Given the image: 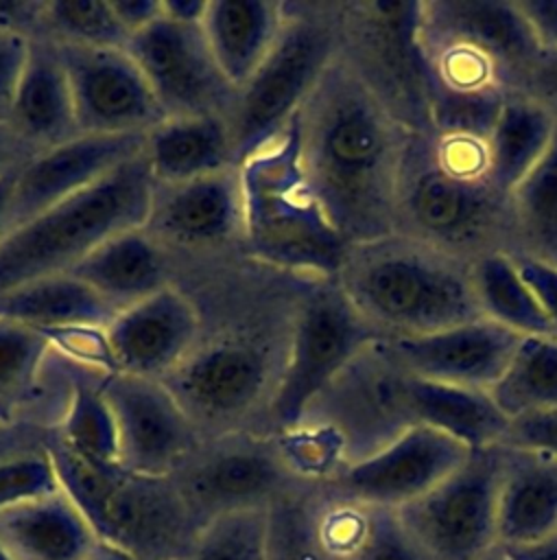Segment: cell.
I'll return each instance as SVG.
<instances>
[{
	"mask_svg": "<svg viewBox=\"0 0 557 560\" xmlns=\"http://www.w3.org/2000/svg\"><path fill=\"white\" fill-rule=\"evenodd\" d=\"M299 164L330 223L349 243L393 232L400 173L415 131L341 57L295 116Z\"/></svg>",
	"mask_w": 557,
	"mask_h": 560,
	"instance_id": "obj_1",
	"label": "cell"
},
{
	"mask_svg": "<svg viewBox=\"0 0 557 560\" xmlns=\"http://www.w3.org/2000/svg\"><path fill=\"white\" fill-rule=\"evenodd\" d=\"M393 232L465 262L513 252L509 195L487 171V142L413 133L398 186Z\"/></svg>",
	"mask_w": 557,
	"mask_h": 560,
	"instance_id": "obj_2",
	"label": "cell"
},
{
	"mask_svg": "<svg viewBox=\"0 0 557 560\" xmlns=\"http://www.w3.org/2000/svg\"><path fill=\"white\" fill-rule=\"evenodd\" d=\"M334 280L382 339L424 337L483 317L472 265L398 232L349 245Z\"/></svg>",
	"mask_w": 557,
	"mask_h": 560,
	"instance_id": "obj_3",
	"label": "cell"
},
{
	"mask_svg": "<svg viewBox=\"0 0 557 560\" xmlns=\"http://www.w3.org/2000/svg\"><path fill=\"white\" fill-rule=\"evenodd\" d=\"M242 254L301 280H334L349 243L312 195L301 164L295 118L240 166Z\"/></svg>",
	"mask_w": 557,
	"mask_h": 560,
	"instance_id": "obj_4",
	"label": "cell"
},
{
	"mask_svg": "<svg viewBox=\"0 0 557 560\" xmlns=\"http://www.w3.org/2000/svg\"><path fill=\"white\" fill-rule=\"evenodd\" d=\"M61 488L85 514L100 540L140 560H175L194 538L190 514L173 477H144L118 464H96L59 440L44 438Z\"/></svg>",
	"mask_w": 557,
	"mask_h": 560,
	"instance_id": "obj_5",
	"label": "cell"
},
{
	"mask_svg": "<svg viewBox=\"0 0 557 560\" xmlns=\"http://www.w3.org/2000/svg\"><path fill=\"white\" fill-rule=\"evenodd\" d=\"M144 153L0 241V295L68 273L107 238L142 228L153 197Z\"/></svg>",
	"mask_w": 557,
	"mask_h": 560,
	"instance_id": "obj_6",
	"label": "cell"
},
{
	"mask_svg": "<svg viewBox=\"0 0 557 560\" xmlns=\"http://www.w3.org/2000/svg\"><path fill=\"white\" fill-rule=\"evenodd\" d=\"M339 2H284L282 31L238 90L229 116L238 166L286 131L339 55Z\"/></svg>",
	"mask_w": 557,
	"mask_h": 560,
	"instance_id": "obj_7",
	"label": "cell"
},
{
	"mask_svg": "<svg viewBox=\"0 0 557 560\" xmlns=\"http://www.w3.org/2000/svg\"><path fill=\"white\" fill-rule=\"evenodd\" d=\"M286 354L258 337L203 339L162 383L173 392L203 440L229 433L264 435L266 409Z\"/></svg>",
	"mask_w": 557,
	"mask_h": 560,
	"instance_id": "obj_8",
	"label": "cell"
},
{
	"mask_svg": "<svg viewBox=\"0 0 557 560\" xmlns=\"http://www.w3.org/2000/svg\"><path fill=\"white\" fill-rule=\"evenodd\" d=\"M382 339L336 280H308L295 300L284 368L266 409L264 435L299 422L317 394L371 341Z\"/></svg>",
	"mask_w": 557,
	"mask_h": 560,
	"instance_id": "obj_9",
	"label": "cell"
},
{
	"mask_svg": "<svg viewBox=\"0 0 557 560\" xmlns=\"http://www.w3.org/2000/svg\"><path fill=\"white\" fill-rule=\"evenodd\" d=\"M417 0L339 2V52L411 131L430 133Z\"/></svg>",
	"mask_w": 557,
	"mask_h": 560,
	"instance_id": "obj_10",
	"label": "cell"
},
{
	"mask_svg": "<svg viewBox=\"0 0 557 560\" xmlns=\"http://www.w3.org/2000/svg\"><path fill=\"white\" fill-rule=\"evenodd\" d=\"M408 389L411 374L387 339H376L317 394L297 424L330 429L341 440L345 464H354L417 424Z\"/></svg>",
	"mask_w": 557,
	"mask_h": 560,
	"instance_id": "obj_11",
	"label": "cell"
},
{
	"mask_svg": "<svg viewBox=\"0 0 557 560\" xmlns=\"http://www.w3.org/2000/svg\"><path fill=\"white\" fill-rule=\"evenodd\" d=\"M500 446L472 455L432 490L395 510L432 560H481L498 547Z\"/></svg>",
	"mask_w": 557,
	"mask_h": 560,
	"instance_id": "obj_12",
	"label": "cell"
},
{
	"mask_svg": "<svg viewBox=\"0 0 557 560\" xmlns=\"http://www.w3.org/2000/svg\"><path fill=\"white\" fill-rule=\"evenodd\" d=\"M173 479L199 525L227 512L269 510L310 486L288 470L273 438L260 433L203 440Z\"/></svg>",
	"mask_w": 557,
	"mask_h": 560,
	"instance_id": "obj_13",
	"label": "cell"
},
{
	"mask_svg": "<svg viewBox=\"0 0 557 560\" xmlns=\"http://www.w3.org/2000/svg\"><path fill=\"white\" fill-rule=\"evenodd\" d=\"M149 81L166 118L232 116L238 90L221 72L201 24H183L162 13L133 33L127 48Z\"/></svg>",
	"mask_w": 557,
	"mask_h": 560,
	"instance_id": "obj_14",
	"label": "cell"
},
{
	"mask_svg": "<svg viewBox=\"0 0 557 560\" xmlns=\"http://www.w3.org/2000/svg\"><path fill=\"white\" fill-rule=\"evenodd\" d=\"M470 455L454 438L415 424L378 453L341 466L317 490L339 503L400 510L452 475Z\"/></svg>",
	"mask_w": 557,
	"mask_h": 560,
	"instance_id": "obj_15",
	"label": "cell"
},
{
	"mask_svg": "<svg viewBox=\"0 0 557 560\" xmlns=\"http://www.w3.org/2000/svg\"><path fill=\"white\" fill-rule=\"evenodd\" d=\"M118 431V466L144 477H173L203 435L173 392L153 378L116 372L100 381Z\"/></svg>",
	"mask_w": 557,
	"mask_h": 560,
	"instance_id": "obj_16",
	"label": "cell"
},
{
	"mask_svg": "<svg viewBox=\"0 0 557 560\" xmlns=\"http://www.w3.org/2000/svg\"><path fill=\"white\" fill-rule=\"evenodd\" d=\"M52 44L70 83L79 133L146 136L166 118L127 50Z\"/></svg>",
	"mask_w": 557,
	"mask_h": 560,
	"instance_id": "obj_17",
	"label": "cell"
},
{
	"mask_svg": "<svg viewBox=\"0 0 557 560\" xmlns=\"http://www.w3.org/2000/svg\"><path fill=\"white\" fill-rule=\"evenodd\" d=\"M142 228L170 258L175 254H212L232 245L242 252L240 168L229 166L179 184H155Z\"/></svg>",
	"mask_w": 557,
	"mask_h": 560,
	"instance_id": "obj_18",
	"label": "cell"
},
{
	"mask_svg": "<svg viewBox=\"0 0 557 560\" xmlns=\"http://www.w3.org/2000/svg\"><path fill=\"white\" fill-rule=\"evenodd\" d=\"M419 42L450 44L483 57L520 94L542 52L518 0H426L419 7Z\"/></svg>",
	"mask_w": 557,
	"mask_h": 560,
	"instance_id": "obj_19",
	"label": "cell"
},
{
	"mask_svg": "<svg viewBox=\"0 0 557 560\" xmlns=\"http://www.w3.org/2000/svg\"><path fill=\"white\" fill-rule=\"evenodd\" d=\"M146 136L81 133L33 155L15 175L2 238L144 153ZM0 238V241H2Z\"/></svg>",
	"mask_w": 557,
	"mask_h": 560,
	"instance_id": "obj_20",
	"label": "cell"
},
{
	"mask_svg": "<svg viewBox=\"0 0 557 560\" xmlns=\"http://www.w3.org/2000/svg\"><path fill=\"white\" fill-rule=\"evenodd\" d=\"M116 370L164 381L203 341V317L177 284L127 306L105 328Z\"/></svg>",
	"mask_w": 557,
	"mask_h": 560,
	"instance_id": "obj_21",
	"label": "cell"
},
{
	"mask_svg": "<svg viewBox=\"0 0 557 560\" xmlns=\"http://www.w3.org/2000/svg\"><path fill=\"white\" fill-rule=\"evenodd\" d=\"M520 341V335L485 317L424 337L387 339L411 376L481 392L500 381Z\"/></svg>",
	"mask_w": 557,
	"mask_h": 560,
	"instance_id": "obj_22",
	"label": "cell"
},
{
	"mask_svg": "<svg viewBox=\"0 0 557 560\" xmlns=\"http://www.w3.org/2000/svg\"><path fill=\"white\" fill-rule=\"evenodd\" d=\"M7 125L31 155L81 136L63 63L55 44L42 35L31 39Z\"/></svg>",
	"mask_w": 557,
	"mask_h": 560,
	"instance_id": "obj_23",
	"label": "cell"
},
{
	"mask_svg": "<svg viewBox=\"0 0 557 560\" xmlns=\"http://www.w3.org/2000/svg\"><path fill=\"white\" fill-rule=\"evenodd\" d=\"M98 542L63 488L0 512V545L11 560H87Z\"/></svg>",
	"mask_w": 557,
	"mask_h": 560,
	"instance_id": "obj_24",
	"label": "cell"
},
{
	"mask_svg": "<svg viewBox=\"0 0 557 560\" xmlns=\"http://www.w3.org/2000/svg\"><path fill=\"white\" fill-rule=\"evenodd\" d=\"M173 260L144 228L125 230L90 252L68 273L94 289L118 313L170 282Z\"/></svg>",
	"mask_w": 557,
	"mask_h": 560,
	"instance_id": "obj_25",
	"label": "cell"
},
{
	"mask_svg": "<svg viewBox=\"0 0 557 560\" xmlns=\"http://www.w3.org/2000/svg\"><path fill=\"white\" fill-rule=\"evenodd\" d=\"M498 488V545H526L557 534V459L505 448Z\"/></svg>",
	"mask_w": 557,
	"mask_h": 560,
	"instance_id": "obj_26",
	"label": "cell"
},
{
	"mask_svg": "<svg viewBox=\"0 0 557 560\" xmlns=\"http://www.w3.org/2000/svg\"><path fill=\"white\" fill-rule=\"evenodd\" d=\"M284 24V2L210 0L201 28L225 74L240 90L266 59Z\"/></svg>",
	"mask_w": 557,
	"mask_h": 560,
	"instance_id": "obj_27",
	"label": "cell"
},
{
	"mask_svg": "<svg viewBox=\"0 0 557 560\" xmlns=\"http://www.w3.org/2000/svg\"><path fill=\"white\" fill-rule=\"evenodd\" d=\"M144 160L155 184H179L238 166L229 120L221 116L164 118L146 133Z\"/></svg>",
	"mask_w": 557,
	"mask_h": 560,
	"instance_id": "obj_28",
	"label": "cell"
},
{
	"mask_svg": "<svg viewBox=\"0 0 557 560\" xmlns=\"http://www.w3.org/2000/svg\"><path fill=\"white\" fill-rule=\"evenodd\" d=\"M116 315V308L70 273L46 276L0 295V319L35 330L68 326L107 328Z\"/></svg>",
	"mask_w": 557,
	"mask_h": 560,
	"instance_id": "obj_29",
	"label": "cell"
},
{
	"mask_svg": "<svg viewBox=\"0 0 557 560\" xmlns=\"http://www.w3.org/2000/svg\"><path fill=\"white\" fill-rule=\"evenodd\" d=\"M411 409L417 424L441 431L470 451L498 446L509 418L489 392L441 385L411 376Z\"/></svg>",
	"mask_w": 557,
	"mask_h": 560,
	"instance_id": "obj_30",
	"label": "cell"
},
{
	"mask_svg": "<svg viewBox=\"0 0 557 560\" xmlns=\"http://www.w3.org/2000/svg\"><path fill=\"white\" fill-rule=\"evenodd\" d=\"M557 127L555 112L529 94L505 98L487 140V171L491 182L511 192L542 160Z\"/></svg>",
	"mask_w": 557,
	"mask_h": 560,
	"instance_id": "obj_31",
	"label": "cell"
},
{
	"mask_svg": "<svg viewBox=\"0 0 557 560\" xmlns=\"http://www.w3.org/2000/svg\"><path fill=\"white\" fill-rule=\"evenodd\" d=\"M321 536L343 560H432L402 527L395 510L328 501Z\"/></svg>",
	"mask_w": 557,
	"mask_h": 560,
	"instance_id": "obj_32",
	"label": "cell"
},
{
	"mask_svg": "<svg viewBox=\"0 0 557 560\" xmlns=\"http://www.w3.org/2000/svg\"><path fill=\"white\" fill-rule=\"evenodd\" d=\"M472 287L485 319L520 337H557L509 254L498 252L474 260Z\"/></svg>",
	"mask_w": 557,
	"mask_h": 560,
	"instance_id": "obj_33",
	"label": "cell"
},
{
	"mask_svg": "<svg viewBox=\"0 0 557 560\" xmlns=\"http://www.w3.org/2000/svg\"><path fill=\"white\" fill-rule=\"evenodd\" d=\"M513 252L557 267V127L533 171L509 192Z\"/></svg>",
	"mask_w": 557,
	"mask_h": 560,
	"instance_id": "obj_34",
	"label": "cell"
},
{
	"mask_svg": "<svg viewBox=\"0 0 557 560\" xmlns=\"http://www.w3.org/2000/svg\"><path fill=\"white\" fill-rule=\"evenodd\" d=\"M489 396L507 418L557 409V337H522Z\"/></svg>",
	"mask_w": 557,
	"mask_h": 560,
	"instance_id": "obj_35",
	"label": "cell"
},
{
	"mask_svg": "<svg viewBox=\"0 0 557 560\" xmlns=\"http://www.w3.org/2000/svg\"><path fill=\"white\" fill-rule=\"evenodd\" d=\"M103 378L72 381L66 409L52 431L81 457L96 464H118L116 418L103 396Z\"/></svg>",
	"mask_w": 557,
	"mask_h": 560,
	"instance_id": "obj_36",
	"label": "cell"
},
{
	"mask_svg": "<svg viewBox=\"0 0 557 560\" xmlns=\"http://www.w3.org/2000/svg\"><path fill=\"white\" fill-rule=\"evenodd\" d=\"M271 508L238 510L199 525L186 551L175 560H269Z\"/></svg>",
	"mask_w": 557,
	"mask_h": 560,
	"instance_id": "obj_37",
	"label": "cell"
},
{
	"mask_svg": "<svg viewBox=\"0 0 557 560\" xmlns=\"http://www.w3.org/2000/svg\"><path fill=\"white\" fill-rule=\"evenodd\" d=\"M39 35L72 46L125 50L131 35L109 0H46Z\"/></svg>",
	"mask_w": 557,
	"mask_h": 560,
	"instance_id": "obj_38",
	"label": "cell"
},
{
	"mask_svg": "<svg viewBox=\"0 0 557 560\" xmlns=\"http://www.w3.org/2000/svg\"><path fill=\"white\" fill-rule=\"evenodd\" d=\"M269 560H343L319 529V490L301 488L271 508Z\"/></svg>",
	"mask_w": 557,
	"mask_h": 560,
	"instance_id": "obj_39",
	"label": "cell"
},
{
	"mask_svg": "<svg viewBox=\"0 0 557 560\" xmlns=\"http://www.w3.org/2000/svg\"><path fill=\"white\" fill-rule=\"evenodd\" d=\"M50 352L44 332L0 319V420L9 418L11 409L31 394Z\"/></svg>",
	"mask_w": 557,
	"mask_h": 560,
	"instance_id": "obj_40",
	"label": "cell"
},
{
	"mask_svg": "<svg viewBox=\"0 0 557 560\" xmlns=\"http://www.w3.org/2000/svg\"><path fill=\"white\" fill-rule=\"evenodd\" d=\"M57 490H61V481L44 442L37 451L0 457V512Z\"/></svg>",
	"mask_w": 557,
	"mask_h": 560,
	"instance_id": "obj_41",
	"label": "cell"
},
{
	"mask_svg": "<svg viewBox=\"0 0 557 560\" xmlns=\"http://www.w3.org/2000/svg\"><path fill=\"white\" fill-rule=\"evenodd\" d=\"M498 446L531 451L557 459V409L526 411L509 418Z\"/></svg>",
	"mask_w": 557,
	"mask_h": 560,
	"instance_id": "obj_42",
	"label": "cell"
},
{
	"mask_svg": "<svg viewBox=\"0 0 557 560\" xmlns=\"http://www.w3.org/2000/svg\"><path fill=\"white\" fill-rule=\"evenodd\" d=\"M31 39L28 35L0 26V122L9 120L13 96L28 59Z\"/></svg>",
	"mask_w": 557,
	"mask_h": 560,
	"instance_id": "obj_43",
	"label": "cell"
},
{
	"mask_svg": "<svg viewBox=\"0 0 557 560\" xmlns=\"http://www.w3.org/2000/svg\"><path fill=\"white\" fill-rule=\"evenodd\" d=\"M509 256L513 258L522 280L526 282L540 308L544 311L546 319L557 332V267L522 254H509Z\"/></svg>",
	"mask_w": 557,
	"mask_h": 560,
	"instance_id": "obj_44",
	"label": "cell"
},
{
	"mask_svg": "<svg viewBox=\"0 0 557 560\" xmlns=\"http://www.w3.org/2000/svg\"><path fill=\"white\" fill-rule=\"evenodd\" d=\"M542 50H557V0H518Z\"/></svg>",
	"mask_w": 557,
	"mask_h": 560,
	"instance_id": "obj_45",
	"label": "cell"
},
{
	"mask_svg": "<svg viewBox=\"0 0 557 560\" xmlns=\"http://www.w3.org/2000/svg\"><path fill=\"white\" fill-rule=\"evenodd\" d=\"M46 0H0V26L37 37Z\"/></svg>",
	"mask_w": 557,
	"mask_h": 560,
	"instance_id": "obj_46",
	"label": "cell"
},
{
	"mask_svg": "<svg viewBox=\"0 0 557 560\" xmlns=\"http://www.w3.org/2000/svg\"><path fill=\"white\" fill-rule=\"evenodd\" d=\"M524 94L548 107H557V50H542L524 88Z\"/></svg>",
	"mask_w": 557,
	"mask_h": 560,
	"instance_id": "obj_47",
	"label": "cell"
},
{
	"mask_svg": "<svg viewBox=\"0 0 557 560\" xmlns=\"http://www.w3.org/2000/svg\"><path fill=\"white\" fill-rule=\"evenodd\" d=\"M116 18L129 35L144 31L162 18V0H109Z\"/></svg>",
	"mask_w": 557,
	"mask_h": 560,
	"instance_id": "obj_48",
	"label": "cell"
},
{
	"mask_svg": "<svg viewBox=\"0 0 557 560\" xmlns=\"http://www.w3.org/2000/svg\"><path fill=\"white\" fill-rule=\"evenodd\" d=\"M31 158L33 155L17 140V136L11 131V127L7 122H0V177L22 168Z\"/></svg>",
	"mask_w": 557,
	"mask_h": 560,
	"instance_id": "obj_49",
	"label": "cell"
},
{
	"mask_svg": "<svg viewBox=\"0 0 557 560\" xmlns=\"http://www.w3.org/2000/svg\"><path fill=\"white\" fill-rule=\"evenodd\" d=\"M505 560H557V534L526 545H498Z\"/></svg>",
	"mask_w": 557,
	"mask_h": 560,
	"instance_id": "obj_50",
	"label": "cell"
},
{
	"mask_svg": "<svg viewBox=\"0 0 557 560\" xmlns=\"http://www.w3.org/2000/svg\"><path fill=\"white\" fill-rule=\"evenodd\" d=\"M208 2L203 0H162V13L175 22L201 24Z\"/></svg>",
	"mask_w": 557,
	"mask_h": 560,
	"instance_id": "obj_51",
	"label": "cell"
},
{
	"mask_svg": "<svg viewBox=\"0 0 557 560\" xmlns=\"http://www.w3.org/2000/svg\"><path fill=\"white\" fill-rule=\"evenodd\" d=\"M87 560H140V558L131 556L129 551H125L120 547H114V545L100 540L98 547L94 549V553Z\"/></svg>",
	"mask_w": 557,
	"mask_h": 560,
	"instance_id": "obj_52",
	"label": "cell"
},
{
	"mask_svg": "<svg viewBox=\"0 0 557 560\" xmlns=\"http://www.w3.org/2000/svg\"><path fill=\"white\" fill-rule=\"evenodd\" d=\"M20 171V168H17ZM17 171L13 173H7L0 177V238H2V228H4V214H7V208H9V199H11V188H13V182H15V175Z\"/></svg>",
	"mask_w": 557,
	"mask_h": 560,
	"instance_id": "obj_53",
	"label": "cell"
},
{
	"mask_svg": "<svg viewBox=\"0 0 557 560\" xmlns=\"http://www.w3.org/2000/svg\"><path fill=\"white\" fill-rule=\"evenodd\" d=\"M481 560H505V558H502V553H500L498 547H496L494 551H489V553H487L485 558H481Z\"/></svg>",
	"mask_w": 557,
	"mask_h": 560,
	"instance_id": "obj_54",
	"label": "cell"
},
{
	"mask_svg": "<svg viewBox=\"0 0 557 560\" xmlns=\"http://www.w3.org/2000/svg\"><path fill=\"white\" fill-rule=\"evenodd\" d=\"M0 560H11V558H9V553L4 551V547H2V545H0Z\"/></svg>",
	"mask_w": 557,
	"mask_h": 560,
	"instance_id": "obj_55",
	"label": "cell"
},
{
	"mask_svg": "<svg viewBox=\"0 0 557 560\" xmlns=\"http://www.w3.org/2000/svg\"><path fill=\"white\" fill-rule=\"evenodd\" d=\"M550 109H553V112H555V116H557V107H550Z\"/></svg>",
	"mask_w": 557,
	"mask_h": 560,
	"instance_id": "obj_56",
	"label": "cell"
}]
</instances>
